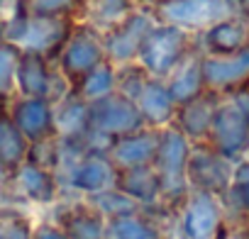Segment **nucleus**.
<instances>
[{
  "mask_svg": "<svg viewBox=\"0 0 249 239\" xmlns=\"http://www.w3.org/2000/svg\"><path fill=\"white\" fill-rule=\"evenodd\" d=\"M191 147L193 142L183 132H178L174 125L159 130V147H157V156L152 166L161 186V207L171 215L191 193L188 176H186Z\"/></svg>",
  "mask_w": 249,
  "mask_h": 239,
  "instance_id": "1",
  "label": "nucleus"
},
{
  "mask_svg": "<svg viewBox=\"0 0 249 239\" xmlns=\"http://www.w3.org/2000/svg\"><path fill=\"white\" fill-rule=\"evenodd\" d=\"M171 239H225V203L203 190H191L171 217Z\"/></svg>",
  "mask_w": 249,
  "mask_h": 239,
  "instance_id": "2",
  "label": "nucleus"
},
{
  "mask_svg": "<svg viewBox=\"0 0 249 239\" xmlns=\"http://www.w3.org/2000/svg\"><path fill=\"white\" fill-rule=\"evenodd\" d=\"M198 47L196 34L166 25V22H154L149 30L147 39L142 42V49L137 54V64L152 76L166 81L169 73Z\"/></svg>",
  "mask_w": 249,
  "mask_h": 239,
  "instance_id": "3",
  "label": "nucleus"
},
{
  "mask_svg": "<svg viewBox=\"0 0 249 239\" xmlns=\"http://www.w3.org/2000/svg\"><path fill=\"white\" fill-rule=\"evenodd\" d=\"M142 115L135 100L112 93L90 105V132L86 137L88 149H107V144L122 135H130L142 130Z\"/></svg>",
  "mask_w": 249,
  "mask_h": 239,
  "instance_id": "4",
  "label": "nucleus"
},
{
  "mask_svg": "<svg viewBox=\"0 0 249 239\" xmlns=\"http://www.w3.org/2000/svg\"><path fill=\"white\" fill-rule=\"evenodd\" d=\"M144 8L157 22L181 27L191 34H200L210 25L237 13L234 0H149Z\"/></svg>",
  "mask_w": 249,
  "mask_h": 239,
  "instance_id": "5",
  "label": "nucleus"
},
{
  "mask_svg": "<svg viewBox=\"0 0 249 239\" xmlns=\"http://www.w3.org/2000/svg\"><path fill=\"white\" fill-rule=\"evenodd\" d=\"M76 20H66V17H32V15H22L18 17L10 27H5L0 32V39L13 42L15 47H20L22 51H39L47 59H56V54L61 51L66 37L71 34Z\"/></svg>",
  "mask_w": 249,
  "mask_h": 239,
  "instance_id": "6",
  "label": "nucleus"
},
{
  "mask_svg": "<svg viewBox=\"0 0 249 239\" xmlns=\"http://www.w3.org/2000/svg\"><path fill=\"white\" fill-rule=\"evenodd\" d=\"M100 61H105V49H103V34L95 32L93 27L76 22L71 34L66 37L61 51L54 59L56 71L64 76V81L73 88L90 68H95Z\"/></svg>",
  "mask_w": 249,
  "mask_h": 239,
  "instance_id": "7",
  "label": "nucleus"
},
{
  "mask_svg": "<svg viewBox=\"0 0 249 239\" xmlns=\"http://www.w3.org/2000/svg\"><path fill=\"white\" fill-rule=\"evenodd\" d=\"M61 188L76 198H90L117 188V169L103 149H86L76 164H71L61 176Z\"/></svg>",
  "mask_w": 249,
  "mask_h": 239,
  "instance_id": "8",
  "label": "nucleus"
},
{
  "mask_svg": "<svg viewBox=\"0 0 249 239\" xmlns=\"http://www.w3.org/2000/svg\"><path fill=\"white\" fill-rule=\"evenodd\" d=\"M205 144H210L217 154H222L230 161H237L247 156L249 149V115L230 98L225 95L215 110L213 125L208 132Z\"/></svg>",
  "mask_w": 249,
  "mask_h": 239,
  "instance_id": "9",
  "label": "nucleus"
},
{
  "mask_svg": "<svg viewBox=\"0 0 249 239\" xmlns=\"http://www.w3.org/2000/svg\"><path fill=\"white\" fill-rule=\"evenodd\" d=\"M69 90H71V85L56 71L52 59H47L39 51H22L20 49L18 95H25V98H49L52 102H56Z\"/></svg>",
  "mask_w": 249,
  "mask_h": 239,
  "instance_id": "10",
  "label": "nucleus"
},
{
  "mask_svg": "<svg viewBox=\"0 0 249 239\" xmlns=\"http://www.w3.org/2000/svg\"><path fill=\"white\" fill-rule=\"evenodd\" d=\"M154 22H157L154 15L144 5H137L117 27H112L110 32L103 34L105 59L110 64H115V66H124V64L137 61L142 42L147 39V34L154 27Z\"/></svg>",
  "mask_w": 249,
  "mask_h": 239,
  "instance_id": "11",
  "label": "nucleus"
},
{
  "mask_svg": "<svg viewBox=\"0 0 249 239\" xmlns=\"http://www.w3.org/2000/svg\"><path fill=\"white\" fill-rule=\"evenodd\" d=\"M232 166L234 161L217 154L210 144L205 142L193 144L188 154V166H186L191 190H203V193L225 198L230 188V178H232Z\"/></svg>",
  "mask_w": 249,
  "mask_h": 239,
  "instance_id": "12",
  "label": "nucleus"
},
{
  "mask_svg": "<svg viewBox=\"0 0 249 239\" xmlns=\"http://www.w3.org/2000/svg\"><path fill=\"white\" fill-rule=\"evenodd\" d=\"M10 186L15 193V200H25L30 205H39V207H52L61 200V181L54 171L42 169L32 161L20 164L13 176H10Z\"/></svg>",
  "mask_w": 249,
  "mask_h": 239,
  "instance_id": "13",
  "label": "nucleus"
},
{
  "mask_svg": "<svg viewBox=\"0 0 249 239\" xmlns=\"http://www.w3.org/2000/svg\"><path fill=\"white\" fill-rule=\"evenodd\" d=\"M8 115L18 125V130L25 135L30 144L56 137L54 125V102L49 98H25L15 95L8 105Z\"/></svg>",
  "mask_w": 249,
  "mask_h": 239,
  "instance_id": "14",
  "label": "nucleus"
},
{
  "mask_svg": "<svg viewBox=\"0 0 249 239\" xmlns=\"http://www.w3.org/2000/svg\"><path fill=\"white\" fill-rule=\"evenodd\" d=\"M203 54V51H200ZM203 81L205 90L217 95H232L249 83V47L227 54V56H210L203 54Z\"/></svg>",
  "mask_w": 249,
  "mask_h": 239,
  "instance_id": "15",
  "label": "nucleus"
},
{
  "mask_svg": "<svg viewBox=\"0 0 249 239\" xmlns=\"http://www.w3.org/2000/svg\"><path fill=\"white\" fill-rule=\"evenodd\" d=\"M52 207H56V215L52 217V222H56L66 232L69 239H105L107 220L86 198H76L69 203L59 200Z\"/></svg>",
  "mask_w": 249,
  "mask_h": 239,
  "instance_id": "16",
  "label": "nucleus"
},
{
  "mask_svg": "<svg viewBox=\"0 0 249 239\" xmlns=\"http://www.w3.org/2000/svg\"><path fill=\"white\" fill-rule=\"evenodd\" d=\"M157 147H159V130L142 127L137 132L112 139L105 154L110 156L117 171H124V169H137V166H152L157 156Z\"/></svg>",
  "mask_w": 249,
  "mask_h": 239,
  "instance_id": "17",
  "label": "nucleus"
},
{
  "mask_svg": "<svg viewBox=\"0 0 249 239\" xmlns=\"http://www.w3.org/2000/svg\"><path fill=\"white\" fill-rule=\"evenodd\" d=\"M198 49L210 56H227L244 47H249V20L239 13L210 25L200 34H196Z\"/></svg>",
  "mask_w": 249,
  "mask_h": 239,
  "instance_id": "18",
  "label": "nucleus"
},
{
  "mask_svg": "<svg viewBox=\"0 0 249 239\" xmlns=\"http://www.w3.org/2000/svg\"><path fill=\"white\" fill-rule=\"evenodd\" d=\"M220 100H222V95H217L213 90H205L203 95L178 105L176 107V117H174V127L178 132H183L193 144L205 142Z\"/></svg>",
  "mask_w": 249,
  "mask_h": 239,
  "instance_id": "19",
  "label": "nucleus"
},
{
  "mask_svg": "<svg viewBox=\"0 0 249 239\" xmlns=\"http://www.w3.org/2000/svg\"><path fill=\"white\" fill-rule=\"evenodd\" d=\"M54 125L56 137L64 142H86L90 132V105L73 90L54 102Z\"/></svg>",
  "mask_w": 249,
  "mask_h": 239,
  "instance_id": "20",
  "label": "nucleus"
},
{
  "mask_svg": "<svg viewBox=\"0 0 249 239\" xmlns=\"http://www.w3.org/2000/svg\"><path fill=\"white\" fill-rule=\"evenodd\" d=\"M135 105L142 115L144 127H152V130H164V127L174 125L176 107H178L161 78H149L144 90L137 95Z\"/></svg>",
  "mask_w": 249,
  "mask_h": 239,
  "instance_id": "21",
  "label": "nucleus"
},
{
  "mask_svg": "<svg viewBox=\"0 0 249 239\" xmlns=\"http://www.w3.org/2000/svg\"><path fill=\"white\" fill-rule=\"evenodd\" d=\"M105 239H171L169 224L147 210L112 217L105 224Z\"/></svg>",
  "mask_w": 249,
  "mask_h": 239,
  "instance_id": "22",
  "label": "nucleus"
},
{
  "mask_svg": "<svg viewBox=\"0 0 249 239\" xmlns=\"http://www.w3.org/2000/svg\"><path fill=\"white\" fill-rule=\"evenodd\" d=\"M164 83H166V88H169L176 105H183V102L203 95L205 93V81H203V54H200V49L196 47L169 73V78Z\"/></svg>",
  "mask_w": 249,
  "mask_h": 239,
  "instance_id": "23",
  "label": "nucleus"
},
{
  "mask_svg": "<svg viewBox=\"0 0 249 239\" xmlns=\"http://www.w3.org/2000/svg\"><path fill=\"white\" fill-rule=\"evenodd\" d=\"M135 8H137V3H132V0H83V10H81L78 22L105 34L112 27H117Z\"/></svg>",
  "mask_w": 249,
  "mask_h": 239,
  "instance_id": "24",
  "label": "nucleus"
},
{
  "mask_svg": "<svg viewBox=\"0 0 249 239\" xmlns=\"http://www.w3.org/2000/svg\"><path fill=\"white\" fill-rule=\"evenodd\" d=\"M30 142L10 120L8 107L0 105V171L13 173L20 164L27 161Z\"/></svg>",
  "mask_w": 249,
  "mask_h": 239,
  "instance_id": "25",
  "label": "nucleus"
},
{
  "mask_svg": "<svg viewBox=\"0 0 249 239\" xmlns=\"http://www.w3.org/2000/svg\"><path fill=\"white\" fill-rule=\"evenodd\" d=\"M78 98H83L88 105L117 93V66L110 64L107 59L100 61L95 68H90L73 88H71Z\"/></svg>",
  "mask_w": 249,
  "mask_h": 239,
  "instance_id": "26",
  "label": "nucleus"
},
{
  "mask_svg": "<svg viewBox=\"0 0 249 239\" xmlns=\"http://www.w3.org/2000/svg\"><path fill=\"white\" fill-rule=\"evenodd\" d=\"M18 61L20 47L0 39V105H8L18 95Z\"/></svg>",
  "mask_w": 249,
  "mask_h": 239,
  "instance_id": "27",
  "label": "nucleus"
},
{
  "mask_svg": "<svg viewBox=\"0 0 249 239\" xmlns=\"http://www.w3.org/2000/svg\"><path fill=\"white\" fill-rule=\"evenodd\" d=\"M105 220H112V217H122V215H130V212H137L142 210L140 203H135L130 195H124L120 188H110L105 193H98V195H90L86 198Z\"/></svg>",
  "mask_w": 249,
  "mask_h": 239,
  "instance_id": "28",
  "label": "nucleus"
},
{
  "mask_svg": "<svg viewBox=\"0 0 249 239\" xmlns=\"http://www.w3.org/2000/svg\"><path fill=\"white\" fill-rule=\"evenodd\" d=\"M222 203L239 212H249V156H242L234 161L230 188H227Z\"/></svg>",
  "mask_w": 249,
  "mask_h": 239,
  "instance_id": "29",
  "label": "nucleus"
},
{
  "mask_svg": "<svg viewBox=\"0 0 249 239\" xmlns=\"http://www.w3.org/2000/svg\"><path fill=\"white\" fill-rule=\"evenodd\" d=\"M22 8L32 17H66L78 22L83 0H22Z\"/></svg>",
  "mask_w": 249,
  "mask_h": 239,
  "instance_id": "30",
  "label": "nucleus"
},
{
  "mask_svg": "<svg viewBox=\"0 0 249 239\" xmlns=\"http://www.w3.org/2000/svg\"><path fill=\"white\" fill-rule=\"evenodd\" d=\"M0 222H3V239H32L35 222L15 205H0Z\"/></svg>",
  "mask_w": 249,
  "mask_h": 239,
  "instance_id": "31",
  "label": "nucleus"
},
{
  "mask_svg": "<svg viewBox=\"0 0 249 239\" xmlns=\"http://www.w3.org/2000/svg\"><path fill=\"white\" fill-rule=\"evenodd\" d=\"M152 76L137 64H124V66H117V93L124 95V98H130V100H137V95L144 90L147 81Z\"/></svg>",
  "mask_w": 249,
  "mask_h": 239,
  "instance_id": "32",
  "label": "nucleus"
},
{
  "mask_svg": "<svg viewBox=\"0 0 249 239\" xmlns=\"http://www.w3.org/2000/svg\"><path fill=\"white\" fill-rule=\"evenodd\" d=\"M27 161H32V164H37V166L49 169V171L56 173V169H59V137H52V139H42V142L30 144Z\"/></svg>",
  "mask_w": 249,
  "mask_h": 239,
  "instance_id": "33",
  "label": "nucleus"
},
{
  "mask_svg": "<svg viewBox=\"0 0 249 239\" xmlns=\"http://www.w3.org/2000/svg\"><path fill=\"white\" fill-rule=\"evenodd\" d=\"M32 239H69L66 232L52 222V220H44V222H37L35 229H32Z\"/></svg>",
  "mask_w": 249,
  "mask_h": 239,
  "instance_id": "34",
  "label": "nucleus"
},
{
  "mask_svg": "<svg viewBox=\"0 0 249 239\" xmlns=\"http://www.w3.org/2000/svg\"><path fill=\"white\" fill-rule=\"evenodd\" d=\"M234 8H237L239 15H244L249 20V0H234Z\"/></svg>",
  "mask_w": 249,
  "mask_h": 239,
  "instance_id": "35",
  "label": "nucleus"
},
{
  "mask_svg": "<svg viewBox=\"0 0 249 239\" xmlns=\"http://www.w3.org/2000/svg\"><path fill=\"white\" fill-rule=\"evenodd\" d=\"M132 3H137V5H144V3H149V0H132Z\"/></svg>",
  "mask_w": 249,
  "mask_h": 239,
  "instance_id": "36",
  "label": "nucleus"
},
{
  "mask_svg": "<svg viewBox=\"0 0 249 239\" xmlns=\"http://www.w3.org/2000/svg\"><path fill=\"white\" fill-rule=\"evenodd\" d=\"M247 156H249V149H247Z\"/></svg>",
  "mask_w": 249,
  "mask_h": 239,
  "instance_id": "37",
  "label": "nucleus"
}]
</instances>
